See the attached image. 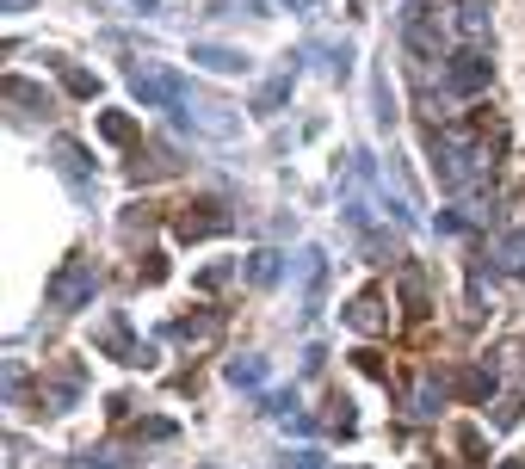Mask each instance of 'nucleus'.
<instances>
[{
	"label": "nucleus",
	"instance_id": "obj_1",
	"mask_svg": "<svg viewBox=\"0 0 525 469\" xmlns=\"http://www.w3.org/2000/svg\"><path fill=\"white\" fill-rule=\"evenodd\" d=\"M81 303H93V259H68L56 278H50V309H81Z\"/></svg>",
	"mask_w": 525,
	"mask_h": 469
},
{
	"label": "nucleus",
	"instance_id": "obj_2",
	"mask_svg": "<svg viewBox=\"0 0 525 469\" xmlns=\"http://www.w3.org/2000/svg\"><path fill=\"white\" fill-rule=\"evenodd\" d=\"M131 87H136V99H142V106H179V99H186L179 75H167V68H136Z\"/></svg>",
	"mask_w": 525,
	"mask_h": 469
},
{
	"label": "nucleus",
	"instance_id": "obj_3",
	"mask_svg": "<svg viewBox=\"0 0 525 469\" xmlns=\"http://www.w3.org/2000/svg\"><path fill=\"white\" fill-rule=\"evenodd\" d=\"M445 87H451V93H482V87H489V56H476V50L451 56V62H445Z\"/></svg>",
	"mask_w": 525,
	"mask_h": 469
},
{
	"label": "nucleus",
	"instance_id": "obj_4",
	"mask_svg": "<svg viewBox=\"0 0 525 469\" xmlns=\"http://www.w3.org/2000/svg\"><path fill=\"white\" fill-rule=\"evenodd\" d=\"M173 229L186 234V241H204V234L229 229V217H223V204H186V211L173 217Z\"/></svg>",
	"mask_w": 525,
	"mask_h": 469
},
{
	"label": "nucleus",
	"instance_id": "obj_5",
	"mask_svg": "<svg viewBox=\"0 0 525 469\" xmlns=\"http://www.w3.org/2000/svg\"><path fill=\"white\" fill-rule=\"evenodd\" d=\"M346 328H353V334H384V328H390V309H384V297H378V290L353 297V309H346Z\"/></svg>",
	"mask_w": 525,
	"mask_h": 469
},
{
	"label": "nucleus",
	"instance_id": "obj_6",
	"mask_svg": "<svg viewBox=\"0 0 525 469\" xmlns=\"http://www.w3.org/2000/svg\"><path fill=\"white\" fill-rule=\"evenodd\" d=\"M99 346L112 352V358H124V364H142V346L131 340V328L124 322H106V334H99Z\"/></svg>",
	"mask_w": 525,
	"mask_h": 469
},
{
	"label": "nucleus",
	"instance_id": "obj_7",
	"mask_svg": "<svg viewBox=\"0 0 525 469\" xmlns=\"http://www.w3.org/2000/svg\"><path fill=\"white\" fill-rule=\"evenodd\" d=\"M192 62H204V68H217V75H242V68H248V56L217 50V44H198V50H192Z\"/></svg>",
	"mask_w": 525,
	"mask_h": 469
},
{
	"label": "nucleus",
	"instance_id": "obj_8",
	"mask_svg": "<svg viewBox=\"0 0 525 469\" xmlns=\"http://www.w3.org/2000/svg\"><path fill=\"white\" fill-rule=\"evenodd\" d=\"M56 161H62L68 186H75V192H87V155H81V142H68V136H62V142H56Z\"/></svg>",
	"mask_w": 525,
	"mask_h": 469
},
{
	"label": "nucleus",
	"instance_id": "obj_9",
	"mask_svg": "<svg viewBox=\"0 0 525 469\" xmlns=\"http://www.w3.org/2000/svg\"><path fill=\"white\" fill-rule=\"evenodd\" d=\"M99 136H106V142H136V123L124 112H106L99 117Z\"/></svg>",
	"mask_w": 525,
	"mask_h": 469
},
{
	"label": "nucleus",
	"instance_id": "obj_10",
	"mask_svg": "<svg viewBox=\"0 0 525 469\" xmlns=\"http://www.w3.org/2000/svg\"><path fill=\"white\" fill-rule=\"evenodd\" d=\"M402 297H408V309H414V315H426V284H420V272H408V278H402Z\"/></svg>",
	"mask_w": 525,
	"mask_h": 469
},
{
	"label": "nucleus",
	"instance_id": "obj_11",
	"mask_svg": "<svg viewBox=\"0 0 525 469\" xmlns=\"http://www.w3.org/2000/svg\"><path fill=\"white\" fill-rule=\"evenodd\" d=\"M173 334H179V340H211V334H217V315H198V322H179Z\"/></svg>",
	"mask_w": 525,
	"mask_h": 469
},
{
	"label": "nucleus",
	"instance_id": "obj_12",
	"mask_svg": "<svg viewBox=\"0 0 525 469\" xmlns=\"http://www.w3.org/2000/svg\"><path fill=\"white\" fill-rule=\"evenodd\" d=\"M260 377H266L260 358H235V364H229V383H260Z\"/></svg>",
	"mask_w": 525,
	"mask_h": 469
},
{
	"label": "nucleus",
	"instance_id": "obj_13",
	"mask_svg": "<svg viewBox=\"0 0 525 469\" xmlns=\"http://www.w3.org/2000/svg\"><path fill=\"white\" fill-rule=\"evenodd\" d=\"M284 93H290V75H278V81H266V87H260V99H254V106H260V112H272V106H278Z\"/></svg>",
	"mask_w": 525,
	"mask_h": 469
},
{
	"label": "nucleus",
	"instance_id": "obj_14",
	"mask_svg": "<svg viewBox=\"0 0 525 469\" xmlns=\"http://www.w3.org/2000/svg\"><path fill=\"white\" fill-rule=\"evenodd\" d=\"M248 278H254V284H272V278H278V253H254Z\"/></svg>",
	"mask_w": 525,
	"mask_h": 469
},
{
	"label": "nucleus",
	"instance_id": "obj_15",
	"mask_svg": "<svg viewBox=\"0 0 525 469\" xmlns=\"http://www.w3.org/2000/svg\"><path fill=\"white\" fill-rule=\"evenodd\" d=\"M501 266H513V272L525 266V234H507V241H501Z\"/></svg>",
	"mask_w": 525,
	"mask_h": 469
},
{
	"label": "nucleus",
	"instance_id": "obj_16",
	"mask_svg": "<svg viewBox=\"0 0 525 469\" xmlns=\"http://www.w3.org/2000/svg\"><path fill=\"white\" fill-rule=\"evenodd\" d=\"M62 81H68V93H93V75H81V68H62Z\"/></svg>",
	"mask_w": 525,
	"mask_h": 469
},
{
	"label": "nucleus",
	"instance_id": "obj_17",
	"mask_svg": "<svg viewBox=\"0 0 525 469\" xmlns=\"http://www.w3.org/2000/svg\"><path fill=\"white\" fill-rule=\"evenodd\" d=\"M25 6H31V0H6V12H25Z\"/></svg>",
	"mask_w": 525,
	"mask_h": 469
},
{
	"label": "nucleus",
	"instance_id": "obj_18",
	"mask_svg": "<svg viewBox=\"0 0 525 469\" xmlns=\"http://www.w3.org/2000/svg\"><path fill=\"white\" fill-rule=\"evenodd\" d=\"M136 6H155V0H136Z\"/></svg>",
	"mask_w": 525,
	"mask_h": 469
}]
</instances>
